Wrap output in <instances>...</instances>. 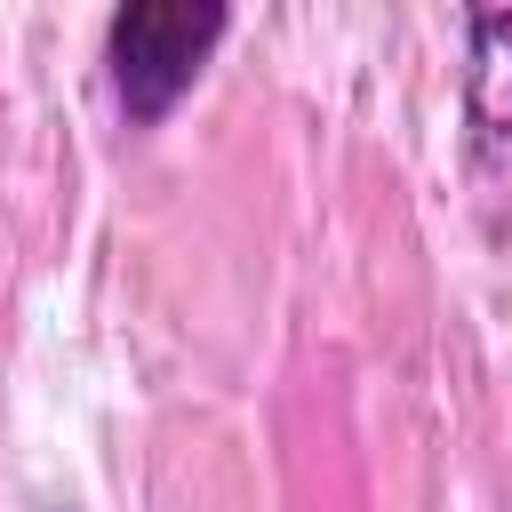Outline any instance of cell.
Wrapping results in <instances>:
<instances>
[{"label":"cell","mask_w":512,"mask_h":512,"mask_svg":"<svg viewBox=\"0 0 512 512\" xmlns=\"http://www.w3.org/2000/svg\"><path fill=\"white\" fill-rule=\"evenodd\" d=\"M224 8L216 0H128L104 24V64H112V96L136 128L168 120L176 96L200 80L208 48L224 40Z\"/></svg>","instance_id":"1"},{"label":"cell","mask_w":512,"mask_h":512,"mask_svg":"<svg viewBox=\"0 0 512 512\" xmlns=\"http://www.w3.org/2000/svg\"><path fill=\"white\" fill-rule=\"evenodd\" d=\"M464 112H472L480 152L512 144V8L464 16Z\"/></svg>","instance_id":"2"}]
</instances>
